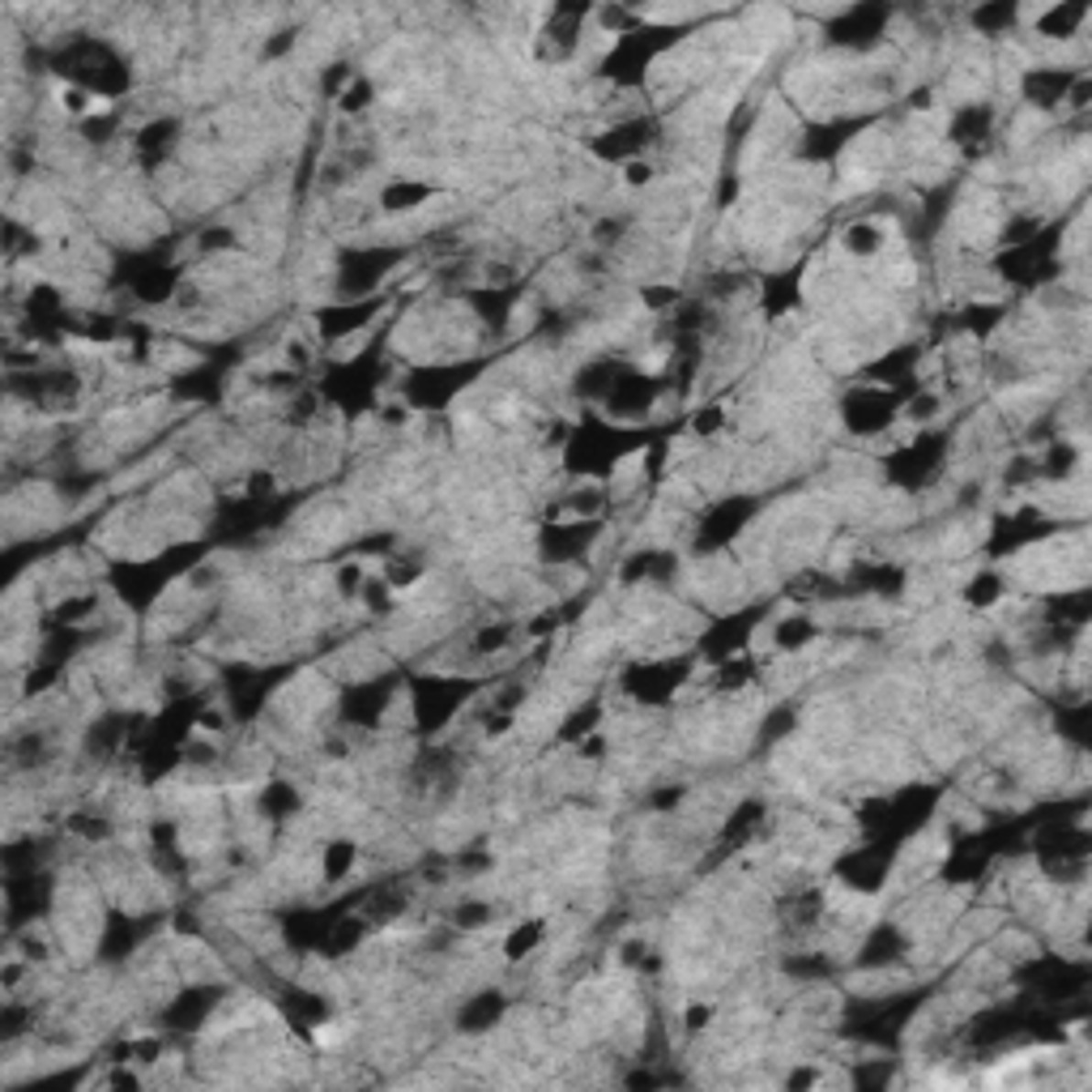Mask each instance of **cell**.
I'll return each instance as SVG.
<instances>
[{
	"instance_id": "6da1fadb",
	"label": "cell",
	"mask_w": 1092,
	"mask_h": 1092,
	"mask_svg": "<svg viewBox=\"0 0 1092 1092\" xmlns=\"http://www.w3.org/2000/svg\"><path fill=\"white\" fill-rule=\"evenodd\" d=\"M1084 17H1088V5H1058V9H1045L1042 22H1037V35L1071 38V35H1080Z\"/></svg>"
},
{
	"instance_id": "7a4b0ae2",
	"label": "cell",
	"mask_w": 1092,
	"mask_h": 1092,
	"mask_svg": "<svg viewBox=\"0 0 1092 1092\" xmlns=\"http://www.w3.org/2000/svg\"><path fill=\"white\" fill-rule=\"evenodd\" d=\"M845 248L854 252V257H875V252L883 248L879 223H854L849 231H845Z\"/></svg>"
},
{
	"instance_id": "3957f363",
	"label": "cell",
	"mask_w": 1092,
	"mask_h": 1092,
	"mask_svg": "<svg viewBox=\"0 0 1092 1092\" xmlns=\"http://www.w3.org/2000/svg\"><path fill=\"white\" fill-rule=\"evenodd\" d=\"M1003 597V576L999 572H981V576H973V584L965 589V602L968 606H994Z\"/></svg>"
},
{
	"instance_id": "277c9868",
	"label": "cell",
	"mask_w": 1092,
	"mask_h": 1092,
	"mask_svg": "<svg viewBox=\"0 0 1092 1092\" xmlns=\"http://www.w3.org/2000/svg\"><path fill=\"white\" fill-rule=\"evenodd\" d=\"M350 867H355V845L350 841H333L329 849H324V879L337 883L342 875H350Z\"/></svg>"
},
{
	"instance_id": "5b68a950",
	"label": "cell",
	"mask_w": 1092,
	"mask_h": 1092,
	"mask_svg": "<svg viewBox=\"0 0 1092 1092\" xmlns=\"http://www.w3.org/2000/svg\"><path fill=\"white\" fill-rule=\"evenodd\" d=\"M623 180L632 188H640V184H649L653 180V162H645V158H632L628 167H623Z\"/></svg>"
}]
</instances>
